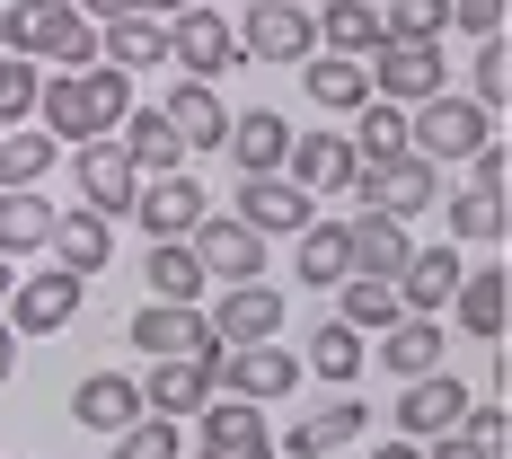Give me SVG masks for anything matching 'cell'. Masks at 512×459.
Segmentation results:
<instances>
[{"mask_svg": "<svg viewBox=\"0 0 512 459\" xmlns=\"http://www.w3.org/2000/svg\"><path fill=\"white\" fill-rule=\"evenodd\" d=\"M221 151H239V177H283V151H292V115H274V106H248V115H230Z\"/></svg>", "mask_w": 512, "mask_h": 459, "instance_id": "cell-20", "label": "cell"}, {"mask_svg": "<svg viewBox=\"0 0 512 459\" xmlns=\"http://www.w3.org/2000/svg\"><path fill=\"white\" fill-rule=\"evenodd\" d=\"M451 318H460L468 336H504V318H512V283H504V265H477V274H460V292H451Z\"/></svg>", "mask_w": 512, "mask_h": 459, "instance_id": "cell-30", "label": "cell"}, {"mask_svg": "<svg viewBox=\"0 0 512 459\" xmlns=\"http://www.w3.org/2000/svg\"><path fill=\"white\" fill-rule=\"evenodd\" d=\"M309 98L336 106V115H354V106L371 98V71H362V62H345V53H309Z\"/></svg>", "mask_w": 512, "mask_h": 459, "instance_id": "cell-36", "label": "cell"}, {"mask_svg": "<svg viewBox=\"0 0 512 459\" xmlns=\"http://www.w3.org/2000/svg\"><path fill=\"white\" fill-rule=\"evenodd\" d=\"M36 248H53V204L36 186H9L0 195V256L18 265V256H36Z\"/></svg>", "mask_w": 512, "mask_h": 459, "instance_id": "cell-32", "label": "cell"}, {"mask_svg": "<svg viewBox=\"0 0 512 459\" xmlns=\"http://www.w3.org/2000/svg\"><path fill=\"white\" fill-rule=\"evenodd\" d=\"M71 9H80V18H98V27H106V18H124L133 0H71Z\"/></svg>", "mask_w": 512, "mask_h": 459, "instance_id": "cell-48", "label": "cell"}, {"mask_svg": "<svg viewBox=\"0 0 512 459\" xmlns=\"http://www.w3.org/2000/svg\"><path fill=\"white\" fill-rule=\"evenodd\" d=\"M106 256H115V230H106V212H53V265H62V274H80V283H89V274H106Z\"/></svg>", "mask_w": 512, "mask_h": 459, "instance_id": "cell-26", "label": "cell"}, {"mask_svg": "<svg viewBox=\"0 0 512 459\" xmlns=\"http://www.w3.org/2000/svg\"><path fill=\"white\" fill-rule=\"evenodd\" d=\"M195 451L204 459H274V424H265V407H248V398H212V407L195 415Z\"/></svg>", "mask_w": 512, "mask_h": 459, "instance_id": "cell-13", "label": "cell"}, {"mask_svg": "<svg viewBox=\"0 0 512 459\" xmlns=\"http://www.w3.org/2000/svg\"><path fill=\"white\" fill-rule=\"evenodd\" d=\"M71 177H80V204L89 212H133V195H142V168L124 159V142L115 133H98V142H71Z\"/></svg>", "mask_w": 512, "mask_h": 459, "instance_id": "cell-10", "label": "cell"}, {"mask_svg": "<svg viewBox=\"0 0 512 459\" xmlns=\"http://www.w3.org/2000/svg\"><path fill=\"white\" fill-rule=\"evenodd\" d=\"M186 248L204 265V283H256V274H265V239H256L239 212H204V221L186 230Z\"/></svg>", "mask_w": 512, "mask_h": 459, "instance_id": "cell-8", "label": "cell"}, {"mask_svg": "<svg viewBox=\"0 0 512 459\" xmlns=\"http://www.w3.org/2000/svg\"><path fill=\"white\" fill-rule=\"evenodd\" d=\"M345 256H354V274L398 283V265L415 256V239H407V221H389V212H354L345 221Z\"/></svg>", "mask_w": 512, "mask_h": 459, "instance_id": "cell-25", "label": "cell"}, {"mask_svg": "<svg viewBox=\"0 0 512 459\" xmlns=\"http://www.w3.org/2000/svg\"><path fill=\"white\" fill-rule=\"evenodd\" d=\"M451 239H504V186L451 195Z\"/></svg>", "mask_w": 512, "mask_h": 459, "instance_id": "cell-40", "label": "cell"}, {"mask_svg": "<svg viewBox=\"0 0 512 459\" xmlns=\"http://www.w3.org/2000/svg\"><path fill=\"white\" fill-rule=\"evenodd\" d=\"M309 36H318V53L371 62V53H380V9H371V0H318V9H309Z\"/></svg>", "mask_w": 512, "mask_h": 459, "instance_id": "cell-24", "label": "cell"}, {"mask_svg": "<svg viewBox=\"0 0 512 459\" xmlns=\"http://www.w3.org/2000/svg\"><path fill=\"white\" fill-rule=\"evenodd\" d=\"M371 459H424V442H407V433H398V442H380Z\"/></svg>", "mask_w": 512, "mask_h": 459, "instance_id": "cell-49", "label": "cell"}, {"mask_svg": "<svg viewBox=\"0 0 512 459\" xmlns=\"http://www.w3.org/2000/svg\"><path fill=\"white\" fill-rule=\"evenodd\" d=\"M442 27H451V0H389L380 9V36H398V45H442Z\"/></svg>", "mask_w": 512, "mask_h": 459, "instance_id": "cell-39", "label": "cell"}, {"mask_svg": "<svg viewBox=\"0 0 512 459\" xmlns=\"http://www.w3.org/2000/svg\"><path fill=\"white\" fill-rule=\"evenodd\" d=\"M424 459H495V451H486V442H468L460 424H451V433H433V442H424Z\"/></svg>", "mask_w": 512, "mask_h": 459, "instance_id": "cell-45", "label": "cell"}, {"mask_svg": "<svg viewBox=\"0 0 512 459\" xmlns=\"http://www.w3.org/2000/svg\"><path fill=\"white\" fill-rule=\"evenodd\" d=\"M451 27L460 36H504V0H451Z\"/></svg>", "mask_w": 512, "mask_h": 459, "instance_id": "cell-44", "label": "cell"}, {"mask_svg": "<svg viewBox=\"0 0 512 459\" xmlns=\"http://www.w3.org/2000/svg\"><path fill=\"white\" fill-rule=\"evenodd\" d=\"M354 142H345V133H292V151H283V177H292V186H301L309 204H318V195H345V186H354Z\"/></svg>", "mask_w": 512, "mask_h": 459, "instance_id": "cell-16", "label": "cell"}, {"mask_svg": "<svg viewBox=\"0 0 512 459\" xmlns=\"http://www.w3.org/2000/svg\"><path fill=\"white\" fill-rule=\"evenodd\" d=\"M371 9H380V0H371Z\"/></svg>", "mask_w": 512, "mask_h": 459, "instance_id": "cell-54", "label": "cell"}, {"mask_svg": "<svg viewBox=\"0 0 512 459\" xmlns=\"http://www.w3.org/2000/svg\"><path fill=\"white\" fill-rule=\"evenodd\" d=\"M168 62H177L186 80H221V71L239 62L230 9H177V18H168Z\"/></svg>", "mask_w": 512, "mask_h": 459, "instance_id": "cell-9", "label": "cell"}, {"mask_svg": "<svg viewBox=\"0 0 512 459\" xmlns=\"http://www.w3.org/2000/svg\"><path fill=\"white\" fill-rule=\"evenodd\" d=\"M468 407H477V398H468V380L442 362V371L407 380V398H398V433H407V442H433V433H451Z\"/></svg>", "mask_w": 512, "mask_h": 459, "instance_id": "cell-15", "label": "cell"}, {"mask_svg": "<svg viewBox=\"0 0 512 459\" xmlns=\"http://www.w3.org/2000/svg\"><path fill=\"white\" fill-rule=\"evenodd\" d=\"M451 362V327L442 318H398V327H380V371H398V380H424V371H442Z\"/></svg>", "mask_w": 512, "mask_h": 459, "instance_id": "cell-23", "label": "cell"}, {"mask_svg": "<svg viewBox=\"0 0 512 459\" xmlns=\"http://www.w3.org/2000/svg\"><path fill=\"white\" fill-rule=\"evenodd\" d=\"M336 318H345L354 336H380V327H398L407 309H398V283H380V274H345V283H336Z\"/></svg>", "mask_w": 512, "mask_h": 459, "instance_id": "cell-33", "label": "cell"}, {"mask_svg": "<svg viewBox=\"0 0 512 459\" xmlns=\"http://www.w3.org/2000/svg\"><path fill=\"white\" fill-rule=\"evenodd\" d=\"M133 115V71H115V62H89V71H53L45 89H36V124H45L53 142H98Z\"/></svg>", "mask_w": 512, "mask_h": 459, "instance_id": "cell-1", "label": "cell"}, {"mask_svg": "<svg viewBox=\"0 0 512 459\" xmlns=\"http://www.w3.org/2000/svg\"><path fill=\"white\" fill-rule=\"evenodd\" d=\"M204 371H212V398H248V407H274L301 389V354H283V345H230Z\"/></svg>", "mask_w": 512, "mask_h": 459, "instance_id": "cell-5", "label": "cell"}, {"mask_svg": "<svg viewBox=\"0 0 512 459\" xmlns=\"http://www.w3.org/2000/svg\"><path fill=\"white\" fill-rule=\"evenodd\" d=\"M239 221L265 239V230H309L318 212H309V195L292 177H239Z\"/></svg>", "mask_w": 512, "mask_h": 459, "instance_id": "cell-27", "label": "cell"}, {"mask_svg": "<svg viewBox=\"0 0 512 459\" xmlns=\"http://www.w3.org/2000/svg\"><path fill=\"white\" fill-rule=\"evenodd\" d=\"M204 186L186 177V168H168V177H142V195H133V221L151 230V239H186L195 221H204Z\"/></svg>", "mask_w": 512, "mask_h": 459, "instance_id": "cell-17", "label": "cell"}, {"mask_svg": "<svg viewBox=\"0 0 512 459\" xmlns=\"http://www.w3.org/2000/svg\"><path fill=\"white\" fill-rule=\"evenodd\" d=\"M301 371H318V380H336V389H345V380H362V336L345 327V318H327V327L309 336V362H301Z\"/></svg>", "mask_w": 512, "mask_h": 459, "instance_id": "cell-38", "label": "cell"}, {"mask_svg": "<svg viewBox=\"0 0 512 459\" xmlns=\"http://www.w3.org/2000/svg\"><path fill=\"white\" fill-rule=\"evenodd\" d=\"M274 459H336V451H283V442H274Z\"/></svg>", "mask_w": 512, "mask_h": 459, "instance_id": "cell-52", "label": "cell"}, {"mask_svg": "<svg viewBox=\"0 0 512 459\" xmlns=\"http://www.w3.org/2000/svg\"><path fill=\"white\" fill-rule=\"evenodd\" d=\"M460 239H442V248H415L407 265H398V309H415V318H442L451 309V292H460Z\"/></svg>", "mask_w": 512, "mask_h": 459, "instance_id": "cell-18", "label": "cell"}, {"mask_svg": "<svg viewBox=\"0 0 512 459\" xmlns=\"http://www.w3.org/2000/svg\"><path fill=\"white\" fill-rule=\"evenodd\" d=\"M133 389H142V415H168V424H195V415L212 407V371L204 362H151Z\"/></svg>", "mask_w": 512, "mask_h": 459, "instance_id": "cell-19", "label": "cell"}, {"mask_svg": "<svg viewBox=\"0 0 512 459\" xmlns=\"http://www.w3.org/2000/svg\"><path fill=\"white\" fill-rule=\"evenodd\" d=\"M486 142H495V115L477 98H451V89H442V98L407 106V151L415 159H477Z\"/></svg>", "mask_w": 512, "mask_h": 459, "instance_id": "cell-3", "label": "cell"}, {"mask_svg": "<svg viewBox=\"0 0 512 459\" xmlns=\"http://www.w3.org/2000/svg\"><path fill=\"white\" fill-rule=\"evenodd\" d=\"M230 27H239V53H248V62H309V53H318L309 9H292V0H248Z\"/></svg>", "mask_w": 512, "mask_h": 459, "instance_id": "cell-11", "label": "cell"}, {"mask_svg": "<svg viewBox=\"0 0 512 459\" xmlns=\"http://www.w3.org/2000/svg\"><path fill=\"white\" fill-rule=\"evenodd\" d=\"M9 292H18V265H9V256H0V301H9Z\"/></svg>", "mask_w": 512, "mask_h": 459, "instance_id": "cell-51", "label": "cell"}, {"mask_svg": "<svg viewBox=\"0 0 512 459\" xmlns=\"http://www.w3.org/2000/svg\"><path fill=\"white\" fill-rule=\"evenodd\" d=\"M186 442H177V424L168 415H133L124 433H115V459H177Z\"/></svg>", "mask_w": 512, "mask_h": 459, "instance_id": "cell-43", "label": "cell"}, {"mask_svg": "<svg viewBox=\"0 0 512 459\" xmlns=\"http://www.w3.org/2000/svg\"><path fill=\"white\" fill-rule=\"evenodd\" d=\"M354 274V256H345V221H309L301 230V283L309 292H336Z\"/></svg>", "mask_w": 512, "mask_h": 459, "instance_id": "cell-35", "label": "cell"}, {"mask_svg": "<svg viewBox=\"0 0 512 459\" xmlns=\"http://www.w3.org/2000/svg\"><path fill=\"white\" fill-rule=\"evenodd\" d=\"M142 18H177V9H195V0H133Z\"/></svg>", "mask_w": 512, "mask_h": 459, "instance_id": "cell-50", "label": "cell"}, {"mask_svg": "<svg viewBox=\"0 0 512 459\" xmlns=\"http://www.w3.org/2000/svg\"><path fill=\"white\" fill-rule=\"evenodd\" d=\"M142 283H151V301H186V309H204V292H212L186 239H151V256H142Z\"/></svg>", "mask_w": 512, "mask_h": 459, "instance_id": "cell-31", "label": "cell"}, {"mask_svg": "<svg viewBox=\"0 0 512 459\" xmlns=\"http://www.w3.org/2000/svg\"><path fill=\"white\" fill-rule=\"evenodd\" d=\"M468 98L486 106V115L512 98V53H504V36H477V71H468Z\"/></svg>", "mask_w": 512, "mask_h": 459, "instance_id": "cell-42", "label": "cell"}, {"mask_svg": "<svg viewBox=\"0 0 512 459\" xmlns=\"http://www.w3.org/2000/svg\"><path fill=\"white\" fill-rule=\"evenodd\" d=\"M36 89H45V71H36L27 53H0V133L36 115Z\"/></svg>", "mask_w": 512, "mask_h": 459, "instance_id": "cell-41", "label": "cell"}, {"mask_svg": "<svg viewBox=\"0 0 512 459\" xmlns=\"http://www.w3.org/2000/svg\"><path fill=\"white\" fill-rule=\"evenodd\" d=\"M292 9H318V0H292Z\"/></svg>", "mask_w": 512, "mask_h": 459, "instance_id": "cell-53", "label": "cell"}, {"mask_svg": "<svg viewBox=\"0 0 512 459\" xmlns=\"http://www.w3.org/2000/svg\"><path fill=\"white\" fill-rule=\"evenodd\" d=\"M133 415H142V389H133V371H89V380L71 389V424H80V433H106V442H115Z\"/></svg>", "mask_w": 512, "mask_h": 459, "instance_id": "cell-21", "label": "cell"}, {"mask_svg": "<svg viewBox=\"0 0 512 459\" xmlns=\"http://www.w3.org/2000/svg\"><path fill=\"white\" fill-rule=\"evenodd\" d=\"M9 371H18V327L0 318V389H9Z\"/></svg>", "mask_w": 512, "mask_h": 459, "instance_id": "cell-47", "label": "cell"}, {"mask_svg": "<svg viewBox=\"0 0 512 459\" xmlns=\"http://www.w3.org/2000/svg\"><path fill=\"white\" fill-rule=\"evenodd\" d=\"M0 53H27L53 71H89L98 62V18H80L71 0H9L0 9Z\"/></svg>", "mask_w": 512, "mask_h": 459, "instance_id": "cell-2", "label": "cell"}, {"mask_svg": "<svg viewBox=\"0 0 512 459\" xmlns=\"http://www.w3.org/2000/svg\"><path fill=\"white\" fill-rule=\"evenodd\" d=\"M159 115L177 124L186 159H195V151H221V133H230V106H221V89H212V80H177V89L159 98Z\"/></svg>", "mask_w": 512, "mask_h": 459, "instance_id": "cell-22", "label": "cell"}, {"mask_svg": "<svg viewBox=\"0 0 512 459\" xmlns=\"http://www.w3.org/2000/svg\"><path fill=\"white\" fill-rule=\"evenodd\" d=\"M345 195H362V212L415 221V212H433V195H442V168H433V159H415V151H398V159H362Z\"/></svg>", "mask_w": 512, "mask_h": 459, "instance_id": "cell-4", "label": "cell"}, {"mask_svg": "<svg viewBox=\"0 0 512 459\" xmlns=\"http://www.w3.org/2000/svg\"><path fill=\"white\" fill-rule=\"evenodd\" d=\"M115 142H124V159H133L142 177H168V168H186V142H177V124H168L159 106H133V115L115 124Z\"/></svg>", "mask_w": 512, "mask_h": 459, "instance_id": "cell-28", "label": "cell"}, {"mask_svg": "<svg viewBox=\"0 0 512 459\" xmlns=\"http://www.w3.org/2000/svg\"><path fill=\"white\" fill-rule=\"evenodd\" d=\"M362 71H371V98H389V106H424V98L451 89L442 45H398V36H380V53H371Z\"/></svg>", "mask_w": 512, "mask_h": 459, "instance_id": "cell-7", "label": "cell"}, {"mask_svg": "<svg viewBox=\"0 0 512 459\" xmlns=\"http://www.w3.org/2000/svg\"><path fill=\"white\" fill-rule=\"evenodd\" d=\"M53 151H62V142H53L45 124H9V133H0V195H9V186H36L53 168Z\"/></svg>", "mask_w": 512, "mask_h": 459, "instance_id": "cell-34", "label": "cell"}, {"mask_svg": "<svg viewBox=\"0 0 512 459\" xmlns=\"http://www.w3.org/2000/svg\"><path fill=\"white\" fill-rule=\"evenodd\" d=\"M80 292H89L80 274H62V265H45V274H27V283H18V292L0 301V318H9L18 336H62V327L80 318Z\"/></svg>", "mask_w": 512, "mask_h": 459, "instance_id": "cell-12", "label": "cell"}, {"mask_svg": "<svg viewBox=\"0 0 512 459\" xmlns=\"http://www.w3.org/2000/svg\"><path fill=\"white\" fill-rule=\"evenodd\" d=\"M204 327L221 336V354H230V345H274V336H283V301H274L265 283H221V301L204 309Z\"/></svg>", "mask_w": 512, "mask_h": 459, "instance_id": "cell-14", "label": "cell"}, {"mask_svg": "<svg viewBox=\"0 0 512 459\" xmlns=\"http://www.w3.org/2000/svg\"><path fill=\"white\" fill-rule=\"evenodd\" d=\"M124 336H133V354H151V362H212L221 354V336L204 327V309H186V301H142Z\"/></svg>", "mask_w": 512, "mask_h": 459, "instance_id": "cell-6", "label": "cell"}, {"mask_svg": "<svg viewBox=\"0 0 512 459\" xmlns=\"http://www.w3.org/2000/svg\"><path fill=\"white\" fill-rule=\"evenodd\" d=\"M398 151H407V106L362 98L354 106V159H398Z\"/></svg>", "mask_w": 512, "mask_h": 459, "instance_id": "cell-37", "label": "cell"}, {"mask_svg": "<svg viewBox=\"0 0 512 459\" xmlns=\"http://www.w3.org/2000/svg\"><path fill=\"white\" fill-rule=\"evenodd\" d=\"M98 62H115V71H151V62H168V18H142V9L106 18L98 27Z\"/></svg>", "mask_w": 512, "mask_h": 459, "instance_id": "cell-29", "label": "cell"}, {"mask_svg": "<svg viewBox=\"0 0 512 459\" xmlns=\"http://www.w3.org/2000/svg\"><path fill=\"white\" fill-rule=\"evenodd\" d=\"M468 168H477V186H504V142H486V151L468 159Z\"/></svg>", "mask_w": 512, "mask_h": 459, "instance_id": "cell-46", "label": "cell"}]
</instances>
